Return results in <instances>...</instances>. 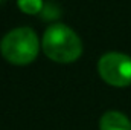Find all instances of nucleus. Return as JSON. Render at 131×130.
Instances as JSON below:
<instances>
[{
  "label": "nucleus",
  "mask_w": 131,
  "mask_h": 130,
  "mask_svg": "<svg viewBox=\"0 0 131 130\" xmlns=\"http://www.w3.org/2000/svg\"><path fill=\"white\" fill-rule=\"evenodd\" d=\"M40 51V41L31 28L12 29L2 38L0 52L12 64L25 66L32 63Z\"/></svg>",
  "instance_id": "f03ea898"
},
{
  "label": "nucleus",
  "mask_w": 131,
  "mask_h": 130,
  "mask_svg": "<svg viewBox=\"0 0 131 130\" xmlns=\"http://www.w3.org/2000/svg\"><path fill=\"white\" fill-rule=\"evenodd\" d=\"M101 130H131L130 119L121 112H107L99 121Z\"/></svg>",
  "instance_id": "20e7f679"
},
{
  "label": "nucleus",
  "mask_w": 131,
  "mask_h": 130,
  "mask_svg": "<svg viewBox=\"0 0 131 130\" xmlns=\"http://www.w3.org/2000/svg\"><path fill=\"white\" fill-rule=\"evenodd\" d=\"M18 8L26 14H37L43 8V0H18Z\"/></svg>",
  "instance_id": "39448f33"
},
{
  "label": "nucleus",
  "mask_w": 131,
  "mask_h": 130,
  "mask_svg": "<svg viewBox=\"0 0 131 130\" xmlns=\"http://www.w3.org/2000/svg\"><path fill=\"white\" fill-rule=\"evenodd\" d=\"M43 52L57 63H72L82 54L81 38L66 25H52L43 35Z\"/></svg>",
  "instance_id": "f257e3e1"
},
{
  "label": "nucleus",
  "mask_w": 131,
  "mask_h": 130,
  "mask_svg": "<svg viewBox=\"0 0 131 130\" xmlns=\"http://www.w3.org/2000/svg\"><path fill=\"white\" fill-rule=\"evenodd\" d=\"M98 72L101 78L116 87L131 84V58L121 52H108L98 61Z\"/></svg>",
  "instance_id": "7ed1b4c3"
}]
</instances>
